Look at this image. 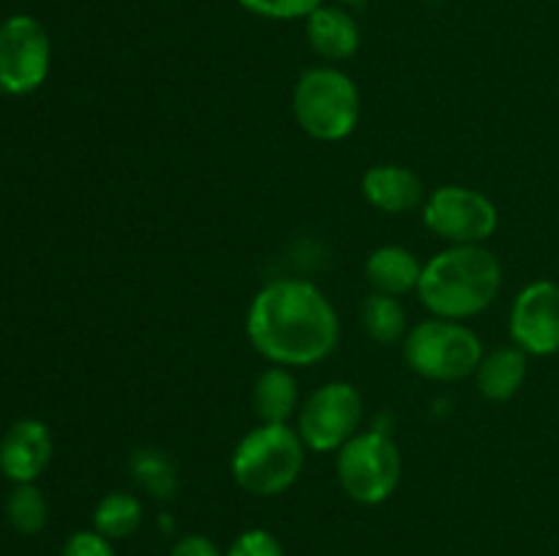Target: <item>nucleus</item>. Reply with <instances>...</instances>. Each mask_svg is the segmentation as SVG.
I'll return each mask as SVG.
<instances>
[{
    "instance_id": "nucleus-1",
    "label": "nucleus",
    "mask_w": 559,
    "mask_h": 556,
    "mask_svg": "<svg viewBox=\"0 0 559 556\" xmlns=\"http://www.w3.org/2000/svg\"><path fill=\"white\" fill-rule=\"evenodd\" d=\"M246 336L267 363L309 368L331 358L342 325L333 303L317 283L276 278L251 298Z\"/></svg>"
},
{
    "instance_id": "nucleus-2",
    "label": "nucleus",
    "mask_w": 559,
    "mask_h": 556,
    "mask_svg": "<svg viewBox=\"0 0 559 556\" xmlns=\"http://www.w3.org/2000/svg\"><path fill=\"white\" fill-rule=\"evenodd\" d=\"M502 289V265L486 245H448L424 265L418 298L431 316L473 319L484 314Z\"/></svg>"
},
{
    "instance_id": "nucleus-3",
    "label": "nucleus",
    "mask_w": 559,
    "mask_h": 556,
    "mask_svg": "<svg viewBox=\"0 0 559 556\" xmlns=\"http://www.w3.org/2000/svg\"><path fill=\"white\" fill-rule=\"evenodd\" d=\"M306 463V445L289 423H260L235 445L229 472L251 496H278L295 485Z\"/></svg>"
},
{
    "instance_id": "nucleus-4",
    "label": "nucleus",
    "mask_w": 559,
    "mask_h": 556,
    "mask_svg": "<svg viewBox=\"0 0 559 556\" xmlns=\"http://www.w3.org/2000/svg\"><path fill=\"white\" fill-rule=\"evenodd\" d=\"M295 123L320 142H342L358 129L360 90L353 76L333 65H314L298 76L293 90Z\"/></svg>"
},
{
    "instance_id": "nucleus-5",
    "label": "nucleus",
    "mask_w": 559,
    "mask_h": 556,
    "mask_svg": "<svg viewBox=\"0 0 559 556\" xmlns=\"http://www.w3.org/2000/svg\"><path fill=\"white\" fill-rule=\"evenodd\" d=\"M404 363L431 382H456L475 376L484 360V341L473 327L456 319H431L409 327L402 341Z\"/></svg>"
},
{
    "instance_id": "nucleus-6",
    "label": "nucleus",
    "mask_w": 559,
    "mask_h": 556,
    "mask_svg": "<svg viewBox=\"0 0 559 556\" xmlns=\"http://www.w3.org/2000/svg\"><path fill=\"white\" fill-rule=\"evenodd\" d=\"M336 478L344 494L364 507H377L402 483V452L385 431H358L336 452Z\"/></svg>"
},
{
    "instance_id": "nucleus-7",
    "label": "nucleus",
    "mask_w": 559,
    "mask_h": 556,
    "mask_svg": "<svg viewBox=\"0 0 559 556\" xmlns=\"http://www.w3.org/2000/svg\"><path fill=\"white\" fill-rule=\"evenodd\" d=\"M364 396L349 382H325L298 409V434L306 450L338 452L364 423Z\"/></svg>"
},
{
    "instance_id": "nucleus-8",
    "label": "nucleus",
    "mask_w": 559,
    "mask_h": 556,
    "mask_svg": "<svg viewBox=\"0 0 559 556\" xmlns=\"http://www.w3.org/2000/svg\"><path fill=\"white\" fill-rule=\"evenodd\" d=\"M424 223L451 245H484L500 227V213L486 194L451 183L426 196Z\"/></svg>"
},
{
    "instance_id": "nucleus-9",
    "label": "nucleus",
    "mask_w": 559,
    "mask_h": 556,
    "mask_svg": "<svg viewBox=\"0 0 559 556\" xmlns=\"http://www.w3.org/2000/svg\"><path fill=\"white\" fill-rule=\"evenodd\" d=\"M49 63L52 44L41 22L16 14L0 25V90L9 96L38 90L47 80Z\"/></svg>"
},
{
    "instance_id": "nucleus-10",
    "label": "nucleus",
    "mask_w": 559,
    "mask_h": 556,
    "mask_svg": "<svg viewBox=\"0 0 559 556\" xmlns=\"http://www.w3.org/2000/svg\"><path fill=\"white\" fill-rule=\"evenodd\" d=\"M511 341L533 358L559 352V283L538 278L513 298L508 316Z\"/></svg>"
},
{
    "instance_id": "nucleus-11",
    "label": "nucleus",
    "mask_w": 559,
    "mask_h": 556,
    "mask_svg": "<svg viewBox=\"0 0 559 556\" xmlns=\"http://www.w3.org/2000/svg\"><path fill=\"white\" fill-rule=\"evenodd\" d=\"M52 461V434L41 420H16L0 439V472L14 485L36 483Z\"/></svg>"
},
{
    "instance_id": "nucleus-12",
    "label": "nucleus",
    "mask_w": 559,
    "mask_h": 556,
    "mask_svg": "<svg viewBox=\"0 0 559 556\" xmlns=\"http://www.w3.org/2000/svg\"><path fill=\"white\" fill-rule=\"evenodd\" d=\"M360 191L374 210L402 216L426 202L424 180L399 164H377L360 178Z\"/></svg>"
},
{
    "instance_id": "nucleus-13",
    "label": "nucleus",
    "mask_w": 559,
    "mask_h": 556,
    "mask_svg": "<svg viewBox=\"0 0 559 556\" xmlns=\"http://www.w3.org/2000/svg\"><path fill=\"white\" fill-rule=\"evenodd\" d=\"M306 38L322 60L338 63V60H349L358 52L360 27L342 5L322 3L320 9L306 16Z\"/></svg>"
},
{
    "instance_id": "nucleus-14",
    "label": "nucleus",
    "mask_w": 559,
    "mask_h": 556,
    "mask_svg": "<svg viewBox=\"0 0 559 556\" xmlns=\"http://www.w3.org/2000/svg\"><path fill=\"white\" fill-rule=\"evenodd\" d=\"M366 281L374 292L393 294V298H404L409 292H418L420 273H424V262L404 245H380L366 259Z\"/></svg>"
},
{
    "instance_id": "nucleus-15",
    "label": "nucleus",
    "mask_w": 559,
    "mask_h": 556,
    "mask_svg": "<svg viewBox=\"0 0 559 556\" xmlns=\"http://www.w3.org/2000/svg\"><path fill=\"white\" fill-rule=\"evenodd\" d=\"M527 379V354L513 343V347L491 349L484 354L478 371H475V385L486 401H511L522 390Z\"/></svg>"
},
{
    "instance_id": "nucleus-16",
    "label": "nucleus",
    "mask_w": 559,
    "mask_h": 556,
    "mask_svg": "<svg viewBox=\"0 0 559 556\" xmlns=\"http://www.w3.org/2000/svg\"><path fill=\"white\" fill-rule=\"evenodd\" d=\"M251 401L260 423H289L300 409L298 379L284 365H271L257 376Z\"/></svg>"
},
{
    "instance_id": "nucleus-17",
    "label": "nucleus",
    "mask_w": 559,
    "mask_h": 556,
    "mask_svg": "<svg viewBox=\"0 0 559 556\" xmlns=\"http://www.w3.org/2000/svg\"><path fill=\"white\" fill-rule=\"evenodd\" d=\"M145 521V507L129 491H109L93 510V529L107 540H126Z\"/></svg>"
},
{
    "instance_id": "nucleus-18",
    "label": "nucleus",
    "mask_w": 559,
    "mask_h": 556,
    "mask_svg": "<svg viewBox=\"0 0 559 556\" xmlns=\"http://www.w3.org/2000/svg\"><path fill=\"white\" fill-rule=\"evenodd\" d=\"M360 322L371 341L377 343H399L407 336V311L402 300L393 294L371 292L360 305Z\"/></svg>"
},
{
    "instance_id": "nucleus-19",
    "label": "nucleus",
    "mask_w": 559,
    "mask_h": 556,
    "mask_svg": "<svg viewBox=\"0 0 559 556\" xmlns=\"http://www.w3.org/2000/svg\"><path fill=\"white\" fill-rule=\"evenodd\" d=\"M134 480L158 501L173 499L175 491H178V474H175V463L164 456L162 450H153V447H142L131 456L129 461Z\"/></svg>"
},
{
    "instance_id": "nucleus-20",
    "label": "nucleus",
    "mask_w": 559,
    "mask_h": 556,
    "mask_svg": "<svg viewBox=\"0 0 559 556\" xmlns=\"http://www.w3.org/2000/svg\"><path fill=\"white\" fill-rule=\"evenodd\" d=\"M5 518H9L11 529L25 534V537L41 532L49 518V505L44 491L36 483L14 485V491L5 499Z\"/></svg>"
},
{
    "instance_id": "nucleus-21",
    "label": "nucleus",
    "mask_w": 559,
    "mask_h": 556,
    "mask_svg": "<svg viewBox=\"0 0 559 556\" xmlns=\"http://www.w3.org/2000/svg\"><path fill=\"white\" fill-rule=\"evenodd\" d=\"M325 0H238L249 14L262 16V20H306L311 11H317Z\"/></svg>"
},
{
    "instance_id": "nucleus-22",
    "label": "nucleus",
    "mask_w": 559,
    "mask_h": 556,
    "mask_svg": "<svg viewBox=\"0 0 559 556\" xmlns=\"http://www.w3.org/2000/svg\"><path fill=\"white\" fill-rule=\"evenodd\" d=\"M224 556H284V545L271 529H246L233 540Z\"/></svg>"
},
{
    "instance_id": "nucleus-23",
    "label": "nucleus",
    "mask_w": 559,
    "mask_h": 556,
    "mask_svg": "<svg viewBox=\"0 0 559 556\" xmlns=\"http://www.w3.org/2000/svg\"><path fill=\"white\" fill-rule=\"evenodd\" d=\"M60 556H118L112 540L98 534L96 529H82L74 532L60 548Z\"/></svg>"
},
{
    "instance_id": "nucleus-24",
    "label": "nucleus",
    "mask_w": 559,
    "mask_h": 556,
    "mask_svg": "<svg viewBox=\"0 0 559 556\" xmlns=\"http://www.w3.org/2000/svg\"><path fill=\"white\" fill-rule=\"evenodd\" d=\"M169 556H224L207 534H186L169 548Z\"/></svg>"
},
{
    "instance_id": "nucleus-25",
    "label": "nucleus",
    "mask_w": 559,
    "mask_h": 556,
    "mask_svg": "<svg viewBox=\"0 0 559 556\" xmlns=\"http://www.w3.org/2000/svg\"><path fill=\"white\" fill-rule=\"evenodd\" d=\"M338 3H347V5H355V3H366V0H338Z\"/></svg>"
}]
</instances>
